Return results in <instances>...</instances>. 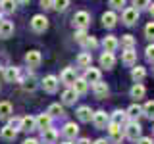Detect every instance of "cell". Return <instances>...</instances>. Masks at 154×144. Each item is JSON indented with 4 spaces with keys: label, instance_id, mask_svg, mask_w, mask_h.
<instances>
[{
    "label": "cell",
    "instance_id": "1",
    "mask_svg": "<svg viewBox=\"0 0 154 144\" xmlns=\"http://www.w3.org/2000/svg\"><path fill=\"white\" fill-rule=\"evenodd\" d=\"M31 27H33V31H37V33H45L46 29H48V19H46V16H41V14L33 16Z\"/></svg>",
    "mask_w": 154,
    "mask_h": 144
},
{
    "label": "cell",
    "instance_id": "2",
    "mask_svg": "<svg viewBox=\"0 0 154 144\" xmlns=\"http://www.w3.org/2000/svg\"><path fill=\"white\" fill-rule=\"evenodd\" d=\"M141 125H139L137 121H133V123H129L127 125V129H125V136L129 138V140H137V138H141Z\"/></svg>",
    "mask_w": 154,
    "mask_h": 144
},
{
    "label": "cell",
    "instance_id": "3",
    "mask_svg": "<svg viewBox=\"0 0 154 144\" xmlns=\"http://www.w3.org/2000/svg\"><path fill=\"white\" fill-rule=\"evenodd\" d=\"M93 121H94V125L98 129H106V127H108V123H110V117H108V113H106V112L100 110V112H94L93 113Z\"/></svg>",
    "mask_w": 154,
    "mask_h": 144
},
{
    "label": "cell",
    "instance_id": "4",
    "mask_svg": "<svg viewBox=\"0 0 154 144\" xmlns=\"http://www.w3.org/2000/svg\"><path fill=\"white\" fill-rule=\"evenodd\" d=\"M89 21H91V16L87 12H77L75 16H73V25L77 29H87Z\"/></svg>",
    "mask_w": 154,
    "mask_h": 144
},
{
    "label": "cell",
    "instance_id": "5",
    "mask_svg": "<svg viewBox=\"0 0 154 144\" xmlns=\"http://www.w3.org/2000/svg\"><path fill=\"white\" fill-rule=\"evenodd\" d=\"M137 19H139V10L137 8L123 10V21H125V25H135V23H137Z\"/></svg>",
    "mask_w": 154,
    "mask_h": 144
},
{
    "label": "cell",
    "instance_id": "6",
    "mask_svg": "<svg viewBox=\"0 0 154 144\" xmlns=\"http://www.w3.org/2000/svg\"><path fill=\"white\" fill-rule=\"evenodd\" d=\"M41 52L38 50H29L27 54H25V62H27V65L29 67H37L38 64H41Z\"/></svg>",
    "mask_w": 154,
    "mask_h": 144
},
{
    "label": "cell",
    "instance_id": "7",
    "mask_svg": "<svg viewBox=\"0 0 154 144\" xmlns=\"http://www.w3.org/2000/svg\"><path fill=\"white\" fill-rule=\"evenodd\" d=\"M42 88L46 90V92H56L58 88V79L54 75H46L45 79H42Z\"/></svg>",
    "mask_w": 154,
    "mask_h": 144
},
{
    "label": "cell",
    "instance_id": "8",
    "mask_svg": "<svg viewBox=\"0 0 154 144\" xmlns=\"http://www.w3.org/2000/svg\"><path fill=\"white\" fill-rule=\"evenodd\" d=\"M12 33H14V23H12V21H6V19H2V21H0V38L12 37Z\"/></svg>",
    "mask_w": 154,
    "mask_h": 144
},
{
    "label": "cell",
    "instance_id": "9",
    "mask_svg": "<svg viewBox=\"0 0 154 144\" xmlns=\"http://www.w3.org/2000/svg\"><path fill=\"white\" fill-rule=\"evenodd\" d=\"M83 79L87 81V83H93V85H94V83H98V81H100V71L94 69V67H87Z\"/></svg>",
    "mask_w": 154,
    "mask_h": 144
},
{
    "label": "cell",
    "instance_id": "10",
    "mask_svg": "<svg viewBox=\"0 0 154 144\" xmlns=\"http://www.w3.org/2000/svg\"><path fill=\"white\" fill-rule=\"evenodd\" d=\"M37 129V121L33 115H25V117H21V129L19 131H35Z\"/></svg>",
    "mask_w": 154,
    "mask_h": 144
},
{
    "label": "cell",
    "instance_id": "11",
    "mask_svg": "<svg viewBox=\"0 0 154 144\" xmlns=\"http://www.w3.org/2000/svg\"><path fill=\"white\" fill-rule=\"evenodd\" d=\"M35 121H37V129H41V131H45V129L50 127V123H52V117L48 113H41L38 117H35Z\"/></svg>",
    "mask_w": 154,
    "mask_h": 144
},
{
    "label": "cell",
    "instance_id": "12",
    "mask_svg": "<svg viewBox=\"0 0 154 144\" xmlns=\"http://www.w3.org/2000/svg\"><path fill=\"white\" fill-rule=\"evenodd\" d=\"M75 69L73 67H66L64 71H62V83H66V85H73L75 83Z\"/></svg>",
    "mask_w": 154,
    "mask_h": 144
},
{
    "label": "cell",
    "instance_id": "13",
    "mask_svg": "<svg viewBox=\"0 0 154 144\" xmlns=\"http://www.w3.org/2000/svg\"><path fill=\"white\" fill-rule=\"evenodd\" d=\"M116 64V58H114V52H104L102 56H100V65L106 67V69H110V67H114Z\"/></svg>",
    "mask_w": 154,
    "mask_h": 144
},
{
    "label": "cell",
    "instance_id": "14",
    "mask_svg": "<svg viewBox=\"0 0 154 144\" xmlns=\"http://www.w3.org/2000/svg\"><path fill=\"white\" fill-rule=\"evenodd\" d=\"M77 133H79V127H77L75 123H67L64 127V136L67 138V140H73V138L77 136Z\"/></svg>",
    "mask_w": 154,
    "mask_h": 144
},
{
    "label": "cell",
    "instance_id": "15",
    "mask_svg": "<svg viewBox=\"0 0 154 144\" xmlns=\"http://www.w3.org/2000/svg\"><path fill=\"white\" fill-rule=\"evenodd\" d=\"M102 44H104V52H114L119 46V40L116 37H106L102 40Z\"/></svg>",
    "mask_w": 154,
    "mask_h": 144
},
{
    "label": "cell",
    "instance_id": "16",
    "mask_svg": "<svg viewBox=\"0 0 154 144\" xmlns=\"http://www.w3.org/2000/svg\"><path fill=\"white\" fill-rule=\"evenodd\" d=\"M56 138H58V133L54 131V129L48 127V129L42 131V142H45V144H54Z\"/></svg>",
    "mask_w": 154,
    "mask_h": 144
},
{
    "label": "cell",
    "instance_id": "17",
    "mask_svg": "<svg viewBox=\"0 0 154 144\" xmlns=\"http://www.w3.org/2000/svg\"><path fill=\"white\" fill-rule=\"evenodd\" d=\"M77 117L81 119V121H91V119H93V112H91V108L89 106H81L79 110H77Z\"/></svg>",
    "mask_w": 154,
    "mask_h": 144
},
{
    "label": "cell",
    "instance_id": "18",
    "mask_svg": "<svg viewBox=\"0 0 154 144\" xmlns=\"http://www.w3.org/2000/svg\"><path fill=\"white\" fill-rule=\"evenodd\" d=\"M4 77H6L8 83H14V81H17V79H19V71H17V67H14V65L6 67V71H4Z\"/></svg>",
    "mask_w": 154,
    "mask_h": 144
},
{
    "label": "cell",
    "instance_id": "19",
    "mask_svg": "<svg viewBox=\"0 0 154 144\" xmlns=\"http://www.w3.org/2000/svg\"><path fill=\"white\" fill-rule=\"evenodd\" d=\"M122 62L125 65H133L135 62H137V52L135 50H125L122 54Z\"/></svg>",
    "mask_w": 154,
    "mask_h": 144
},
{
    "label": "cell",
    "instance_id": "20",
    "mask_svg": "<svg viewBox=\"0 0 154 144\" xmlns=\"http://www.w3.org/2000/svg\"><path fill=\"white\" fill-rule=\"evenodd\" d=\"M71 88H73L77 94H85L87 88H89V83H87L85 79H75V83L71 85Z\"/></svg>",
    "mask_w": 154,
    "mask_h": 144
},
{
    "label": "cell",
    "instance_id": "21",
    "mask_svg": "<svg viewBox=\"0 0 154 144\" xmlns=\"http://www.w3.org/2000/svg\"><path fill=\"white\" fill-rule=\"evenodd\" d=\"M62 100H64V104H67V106L75 104V100H77V92H75L73 88H67V90H64V94H62Z\"/></svg>",
    "mask_w": 154,
    "mask_h": 144
},
{
    "label": "cell",
    "instance_id": "22",
    "mask_svg": "<svg viewBox=\"0 0 154 144\" xmlns=\"http://www.w3.org/2000/svg\"><path fill=\"white\" fill-rule=\"evenodd\" d=\"M108 131H110V136L114 138V140H122V136H123V133H122V129H119V125H116V123H108Z\"/></svg>",
    "mask_w": 154,
    "mask_h": 144
},
{
    "label": "cell",
    "instance_id": "23",
    "mask_svg": "<svg viewBox=\"0 0 154 144\" xmlns=\"http://www.w3.org/2000/svg\"><path fill=\"white\" fill-rule=\"evenodd\" d=\"M116 21H118V17H116L114 12H106L102 16V23H104V27H108V29H112L116 25Z\"/></svg>",
    "mask_w": 154,
    "mask_h": 144
},
{
    "label": "cell",
    "instance_id": "24",
    "mask_svg": "<svg viewBox=\"0 0 154 144\" xmlns=\"http://www.w3.org/2000/svg\"><path fill=\"white\" fill-rule=\"evenodd\" d=\"M16 134H17V131H16V129H12L10 125L2 127V131H0V136H2L4 140H14V138H16Z\"/></svg>",
    "mask_w": 154,
    "mask_h": 144
},
{
    "label": "cell",
    "instance_id": "25",
    "mask_svg": "<svg viewBox=\"0 0 154 144\" xmlns=\"http://www.w3.org/2000/svg\"><path fill=\"white\" fill-rule=\"evenodd\" d=\"M91 62H93L91 52H83V54L77 58V65H79V67H91Z\"/></svg>",
    "mask_w": 154,
    "mask_h": 144
},
{
    "label": "cell",
    "instance_id": "26",
    "mask_svg": "<svg viewBox=\"0 0 154 144\" xmlns=\"http://www.w3.org/2000/svg\"><path fill=\"white\" fill-rule=\"evenodd\" d=\"M144 75H146L144 67H141V65L133 67V71H131V77H133V81H135V83H141V81L144 79Z\"/></svg>",
    "mask_w": 154,
    "mask_h": 144
},
{
    "label": "cell",
    "instance_id": "27",
    "mask_svg": "<svg viewBox=\"0 0 154 144\" xmlns=\"http://www.w3.org/2000/svg\"><path fill=\"white\" fill-rule=\"evenodd\" d=\"M94 94L98 96V98H104V96L108 94V85H106V83H102V81L94 83Z\"/></svg>",
    "mask_w": 154,
    "mask_h": 144
},
{
    "label": "cell",
    "instance_id": "28",
    "mask_svg": "<svg viewBox=\"0 0 154 144\" xmlns=\"http://www.w3.org/2000/svg\"><path fill=\"white\" fill-rule=\"evenodd\" d=\"M12 115V104L10 102H0V119H8Z\"/></svg>",
    "mask_w": 154,
    "mask_h": 144
},
{
    "label": "cell",
    "instance_id": "29",
    "mask_svg": "<svg viewBox=\"0 0 154 144\" xmlns=\"http://www.w3.org/2000/svg\"><path fill=\"white\" fill-rule=\"evenodd\" d=\"M125 113H127V115H129V117H131V119H137L139 115L143 113V108H141V106H139V104H133V106H129V110H127V112H125Z\"/></svg>",
    "mask_w": 154,
    "mask_h": 144
},
{
    "label": "cell",
    "instance_id": "30",
    "mask_svg": "<svg viewBox=\"0 0 154 144\" xmlns=\"http://www.w3.org/2000/svg\"><path fill=\"white\" fill-rule=\"evenodd\" d=\"M0 8H2V12H14L16 10V0H0Z\"/></svg>",
    "mask_w": 154,
    "mask_h": 144
},
{
    "label": "cell",
    "instance_id": "31",
    "mask_svg": "<svg viewBox=\"0 0 154 144\" xmlns=\"http://www.w3.org/2000/svg\"><path fill=\"white\" fill-rule=\"evenodd\" d=\"M122 46L125 48V50H133V46H135V37L123 35V37H122Z\"/></svg>",
    "mask_w": 154,
    "mask_h": 144
},
{
    "label": "cell",
    "instance_id": "32",
    "mask_svg": "<svg viewBox=\"0 0 154 144\" xmlns=\"http://www.w3.org/2000/svg\"><path fill=\"white\" fill-rule=\"evenodd\" d=\"M143 113L146 115L148 119H152V117H154V100H148V102L143 106Z\"/></svg>",
    "mask_w": 154,
    "mask_h": 144
},
{
    "label": "cell",
    "instance_id": "33",
    "mask_svg": "<svg viewBox=\"0 0 154 144\" xmlns=\"http://www.w3.org/2000/svg\"><path fill=\"white\" fill-rule=\"evenodd\" d=\"M46 113L50 115V117H56V115H62V113H64V108H62L60 104H52L50 108L46 110Z\"/></svg>",
    "mask_w": 154,
    "mask_h": 144
},
{
    "label": "cell",
    "instance_id": "34",
    "mask_svg": "<svg viewBox=\"0 0 154 144\" xmlns=\"http://www.w3.org/2000/svg\"><path fill=\"white\" fill-rule=\"evenodd\" d=\"M23 88H25V90H29V92H31V90H35L37 88V79H35V77H27V79L25 81H23Z\"/></svg>",
    "mask_w": 154,
    "mask_h": 144
},
{
    "label": "cell",
    "instance_id": "35",
    "mask_svg": "<svg viewBox=\"0 0 154 144\" xmlns=\"http://www.w3.org/2000/svg\"><path fill=\"white\" fill-rule=\"evenodd\" d=\"M131 96H133V98H143V96H144V86L141 83H137L131 88Z\"/></svg>",
    "mask_w": 154,
    "mask_h": 144
},
{
    "label": "cell",
    "instance_id": "36",
    "mask_svg": "<svg viewBox=\"0 0 154 144\" xmlns=\"http://www.w3.org/2000/svg\"><path fill=\"white\" fill-rule=\"evenodd\" d=\"M67 6H69V0H52V8H54V10L64 12Z\"/></svg>",
    "mask_w": 154,
    "mask_h": 144
},
{
    "label": "cell",
    "instance_id": "37",
    "mask_svg": "<svg viewBox=\"0 0 154 144\" xmlns=\"http://www.w3.org/2000/svg\"><path fill=\"white\" fill-rule=\"evenodd\" d=\"M83 44H85V48L93 50V48H96V44H98V42H96V38H94V37H87L85 40H83Z\"/></svg>",
    "mask_w": 154,
    "mask_h": 144
},
{
    "label": "cell",
    "instance_id": "38",
    "mask_svg": "<svg viewBox=\"0 0 154 144\" xmlns=\"http://www.w3.org/2000/svg\"><path fill=\"white\" fill-rule=\"evenodd\" d=\"M125 115H127L125 112H116V113H114V119H112V123H116V125H122V121L125 119Z\"/></svg>",
    "mask_w": 154,
    "mask_h": 144
},
{
    "label": "cell",
    "instance_id": "39",
    "mask_svg": "<svg viewBox=\"0 0 154 144\" xmlns=\"http://www.w3.org/2000/svg\"><path fill=\"white\" fill-rule=\"evenodd\" d=\"M8 125H10L12 129H16V131H19V129H21V119H19V117H12Z\"/></svg>",
    "mask_w": 154,
    "mask_h": 144
},
{
    "label": "cell",
    "instance_id": "40",
    "mask_svg": "<svg viewBox=\"0 0 154 144\" xmlns=\"http://www.w3.org/2000/svg\"><path fill=\"white\" fill-rule=\"evenodd\" d=\"M133 4H135L137 10H141V8H148V6H150V0H133Z\"/></svg>",
    "mask_w": 154,
    "mask_h": 144
},
{
    "label": "cell",
    "instance_id": "41",
    "mask_svg": "<svg viewBox=\"0 0 154 144\" xmlns=\"http://www.w3.org/2000/svg\"><path fill=\"white\" fill-rule=\"evenodd\" d=\"M144 35L148 38H154V23H148V25L144 27Z\"/></svg>",
    "mask_w": 154,
    "mask_h": 144
},
{
    "label": "cell",
    "instance_id": "42",
    "mask_svg": "<svg viewBox=\"0 0 154 144\" xmlns=\"http://www.w3.org/2000/svg\"><path fill=\"white\" fill-rule=\"evenodd\" d=\"M87 37H89V35H87V33H85V29H77V33H75V38H77V40H79V42H83Z\"/></svg>",
    "mask_w": 154,
    "mask_h": 144
},
{
    "label": "cell",
    "instance_id": "43",
    "mask_svg": "<svg viewBox=\"0 0 154 144\" xmlns=\"http://www.w3.org/2000/svg\"><path fill=\"white\" fill-rule=\"evenodd\" d=\"M110 6L116 8V10H119L122 6H125V0H110Z\"/></svg>",
    "mask_w": 154,
    "mask_h": 144
},
{
    "label": "cell",
    "instance_id": "44",
    "mask_svg": "<svg viewBox=\"0 0 154 144\" xmlns=\"http://www.w3.org/2000/svg\"><path fill=\"white\" fill-rule=\"evenodd\" d=\"M146 58H148V60H152V62H154V44H150V46L146 48Z\"/></svg>",
    "mask_w": 154,
    "mask_h": 144
},
{
    "label": "cell",
    "instance_id": "45",
    "mask_svg": "<svg viewBox=\"0 0 154 144\" xmlns=\"http://www.w3.org/2000/svg\"><path fill=\"white\" fill-rule=\"evenodd\" d=\"M139 144H154V142H152V138L143 136V138H139Z\"/></svg>",
    "mask_w": 154,
    "mask_h": 144
},
{
    "label": "cell",
    "instance_id": "46",
    "mask_svg": "<svg viewBox=\"0 0 154 144\" xmlns=\"http://www.w3.org/2000/svg\"><path fill=\"white\" fill-rule=\"evenodd\" d=\"M41 6L42 8H52V0H41Z\"/></svg>",
    "mask_w": 154,
    "mask_h": 144
},
{
    "label": "cell",
    "instance_id": "47",
    "mask_svg": "<svg viewBox=\"0 0 154 144\" xmlns=\"http://www.w3.org/2000/svg\"><path fill=\"white\" fill-rule=\"evenodd\" d=\"M23 144H38V140H37V138H27Z\"/></svg>",
    "mask_w": 154,
    "mask_h": 144
},
{
    "label": "cell",
    "instance_id": "48",
    "mask_svg": "<svg viewBox=\"0 0 154 144\" xmlns=\"http://www.w3.org/2000/svg\"><path fill=\"white\" fill-rule=\"evenodd\" d=\"M79 144H91V140H89V138H81Z\"/></svg>",
    "mask_w": 154,
    "mask_h": 144
},
{
    "label": "cell",
    "instance_id": "49",
    "mask_svg": "<svg viewBox=\"0 0 154 144\" xmlns=\"http://www.w3.org/2000/svg\"><path fill=\"white\" fill-rule=\"evenodd\" d=\"M94 144H108V142H106V140H104V138H98V140H96Z\"/></svg>",
    "mask_w": 154,
    "mask_h": 144
},
{
    "label": "cell",
    "instance_id": "50",
    "mask_svg": "<svg viewBox=\"0 0 154 144\" xmlns=\"http://www.w3.org/2000/svg\"><path fill=\"white\" fill-rule=\"evenodd\" d=\"M148 8H150V14L154 16V4H152V6H148Z\"/></svg>",
    "mask_w": 154,
    "mask_h": 144
},
{
    "label": "cell",
    "instance_id": "51",
    "mask_svg": "<svg viewBox=\"0 0 154 144\" xmlns=\"http://www.w3.org/2000/svg\"><path fill=\"white\" fill-rule=\"evenodd\" d=\"M16 2H21V4H27L29 0H16Z\"/></svg>",
    "mask_w": 154,
    "mask_h": 144
},
{
    "label": "cell",
    "instance_id": "52",
    "mask_svg": "<svg viewBox=\"0 0 154 144\" xmlns=\"http://www.w3.org/2000/svg\"><path fill=\"white\" fill-rule=\"evenodd\" d=\"M64 144H71V142H69V140H67V142H64Z\"/></svg>",
    "mask_w": 154,
    "mask_h": 144
},
{
    "label": "cell",
    "instance_id": "53",
    "mask_svg": "<svg viewBox=\"0 0 154 144\" xmlns=\"http://www.w3.org/2000/svg\"><path fill=\"white\" fill-rule=\"evenodd\" d=\"M0 21H2V16H0Z\"/></svg>",
    "mask_w": 154,
    "mask_h": 144
}]
</instances>
